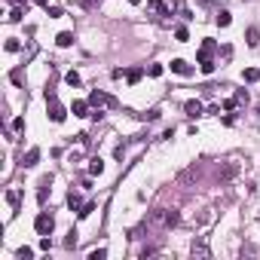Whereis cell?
I'll return each mask as SVG.
<instances>
[{
  "mask_svg": "<svg viewBox=\"0 0 260 260\" xmlns=\"http://www.w3.org/2000/svg\"><path fill=\"white\" fill-rule=\"evenodd\" d=\"M37 160H40V150H37V147H31L28 156H25V165H28V168H31V165H37Z\"/></svg>",
  "mask_w": 260,
  "mask_h": 260,
  "instance_id": "16",
  "label": "cell"
},
{
  "mask_svg": "<svg viewBox=\"0 0 260 260\" xmlns=\"http://www.w3.org/2000/svg\"><path fill=\"white\" fill-rule=\"evenodd\" d=\"M190 254H193V257H202V260H205V257H211V251H208V245H205V242H193Z\"/></svg>",
  "mask_w": 260,
  "mask_h": 260,
  "instance_id": "7",
  "label": "cell"
},
{
  "mask_svg": "<svg viewBox=\"0 0 260 260\" xmlns=\"http://www.w3.org/2000/svg\"><path fill=\"white\" fill-rule=\"evenodd\" d=\"M199 71H202V74H211V71H214L211 52H205V49H199Z\"/></svg>",
  "mask_w": 260,
  "mask_h": 260,
  "instance_id": "4",
  "label": "cell"
},
{
  "mask_svg": "<svg viewBox=\"0 0 260 260\" xmlns=\"http://www.w3.org/2000/svg\"><path fill=\"white\" fill-rule=\"evenodd\" d=\"M74 117H92V114H89V101H74Z\"/></svg>",
  "mask_w": 260,
  "mask_h": 260,
  "instance_id": "10",
  "label": "cell"
},
{
  "mask_svg": "<svg viewBox=\"0 0 260 260\" xmlns=\"http://www.w3.org/2000/svg\"><path fill=\"white\" fill-rule=\"evenodd\" d=\"M156 254H160L156 248H144V251H141V257H144V260H147V257H156Z\"/></svg>",
  "mask_w": 260,
  "mask_h": 260,
  "instance_id": "33",
  "label": "cell"
},
{
  "mask_svg": "<svg viewBox=\"0 0 260 260\" xmlns=\"http://www.w3.org/2000/svg\"><path fill=\"white\" fill-rule=\"evenodd\" d=\"M67 205H71L74 211H80V208H83V199H80V193H74V190H71V196H67Z\"/></svg>",
  "mask_w": 260,
  "mask_h": 260,
  "instance_id": "13",
  "label": "cell"
},
{
  "mask_svg": "<svg viewBox=\"0 0 260 260\" xmlns=\"http://www.w3.org/2000/svg\"><path fill=\"white\" fill-rule=\"evenodd\" d=\"M178 220H180V214H178L175 208H172V211L165 208V227H168V230H172V227H178Z\"/></svg>",
  "mask_w": 260,
  "mask_h": 260,
  "instance_id": "12",
  "label": "cell"
},
{
  "mask_svg": "<svg viewBox=\"0 0 260 260\" xmlns=\"http://www.w3.org/2000/svg\"><path fill=\"white\" fill-rule=\"evenodd\" d=\"M147 223H150V227H165V208H156Z\"/></svg>",
  "mask_w": 260,
  "mask_h": 260,
  "instance_id": "8",
  "label": "cell"
},
{
  "mask_svg": "<svg viewBox=\"0 0 260 260\" xmlns=\"http://www.w3.org/2000/svg\"><path fill=\"white\" fill-rule=\"evenodd\" d=\"M71 43H74V34L61 31V34H59V46H71Z\"/></svg>",
  "mask_w": 260,
  "mask_h": 260,
  "instance_id": "17",
  "label": "cell"
},
{
  "mask_svg": "<svg viewBox=\"0 0 260 260\" xmlns=\"http://www.w3.org/2000/svg\"><path fill=\"white\" fill-rule=\"evenodd\" d=\"M160 13L162 16H175L178 13V0H160Z\"/></svg>",
  "mask_w": 260,
  "mask_h": 260,
  "instance_id": "9",
  "label": "cell"
},
{
  "mask_svg": "<svg viewBox=\"0 0 260 260\" xmlns=\"http://www.w3.org/2000/svg\"><path fill=\"white\" fill-rule=\"evenodd\" d=\"M242 77H245L248 83H254V80H260V71H254V67H245V74H242Z\"/></svg>",
  "mask_w": 260,
  "mask_h": 260,
  "instance_id": "18",
  "label": "cell"
},
{
  "mask_svg": "<svg viewBox=\"0 0 260 260\" xmlns=\"http://www.w3.org/2000/svg\"><path fill=\"white\" fill-rule=\"evenodd\" d=\"M6 52H19V40H16V37L6 40Z\"/></svg>",
  "mask_w": 260,
  "mask_h": 260,
  "instance_id": "31",
  "label": "cell"
},
{
  "mask_svg": "<svg viewBox=\"0 0 260 260\" xmlns=\"http://www.w3.org/2000/svg\"><path fill=\"white\" fill-rule=\"evenodd\" d=\"M31 257H34L31 248H19V260H31Z\"/></svg>",
  "mask_w": 260,
  "mask_h": 260,
  "instance_id": "29",
  "label": "cell"
},
{
  "mask_svg": "<svg viewBox=\"0 0 260 260\" xmlns=\"http://www.w3.org/2000/svg\"><path fill=\"white\" fill-rule=\"evenodd\" d=\"M230 21H233V19H230V13H227V9H220V13H218V25H220V28H227Z\"/></svg>",
  "mask_w": 260,
  "mask_h": 260,
  "instance_id": "19",
  "label": "cell"
},
{
  "mask_svg": "<svg viewBox=\"0 0 260 260\" xmlns=\"http://www.w3.org/2000/svg\"><path fill=\"white\" fill-rule=\"evenodd\" d=\"M129 3H132V6H138V3H141V0H129Z\"/></svg>",
  "mask_w": 260,
  "mask_h": 260,
  "instance_id": "36",
  "label": "cell"
},
{
  "mask_svg": "<svg viewBox=\"0 0 260 260\" xmlns=\"http://www.w3.org/2000/svg\"><path fill=\"white\" fill-rule=\"evenodd\" d=\"M245 37H248V46L254 49L257 43H260V31H257V28H248V34H245Z\"/></svg>",
  "mask_w": 260,
  "mask_h": 260,
  "instance_id": "14",
  "label": "cell"
},
{
  "mask_svg": "<svg viewBox=\"0 0 260 260\" xmlns=\"http://www.w3.org/2000/svg\"><path fill=\"white\" fill-rule=\"evenodd\" d=\"M89 104H95L98 110H101V107H117V98L107 95V92H101V89H92V95H89Z\"/></svg>",
  "mask_w": 260,
  "mask_h": 260,
  "instance_id": "2",
  "label": "cell"
},
{
  "mask_svg": "<svg viewBox=\"0 0 260 260\" xmlns=\"http://www.w3.org/2000/svg\"><path fill=\"white\" fill-rule=\"evenodd\" d=\"M77 245V230H71L67 233V239H64V248H74Z\"/></svg>",
  "mask_w": 260,
  "mask_h": 260,
  "instance_id": "26",
  "label": "cell"
},
{
  "mask_svg": "<svg viewBox=\"0 0 260 260\" xmlns=\"http://www.w3.org/2000/svg\"><path fill=\"white\" fill-rule=\"evenodd\" d=\"M34 230H37L40 236H49V233L55 230V218H52L49 211H40V214H37V220H34Z\"/></svg>",
  "mask_w": 260,
  "mask_h": 260,
  "instance_id": "1",
  "label": "cell"
},
{
  "mask_svg": "<svg viewBox=\"0 0 260 260\" xmlns=\"http://www.w3.org/2000/svg\"><path fill=\"white\" fill-rule=\"evenodd\" d=\"M184 110H187V117H202V101H196V98H190L187 104H184Z\"/></svg>",
  "mask_w": 260,
  "mask_h": 260,
  "instance_id": "5",
  "label": "cell"
},
{
  "mask_svg": "<svg viewBox=\"0 0 260 260\" xmlns=\"http://www.w3.org/2000/svg\"><path fill=\"white\" fill-rule=\"evenodd\" d=\"M233 101H236V104H248V92H245V89H239V92L233 95Z\"/></svg>",
  "mask_w": 260,
  "mask_h": 260,
  "instance_id": "23",
  "label": "cell"
},
{
  "mask_svg": "<svg viewBox=\"0 0 260 260\" xmlns=\"http://www.w3.org/2000/svg\"><path fill=\"white\" fill-rule=\"evenodd\" d=\"M126 77H129V83H138V80H141V77H144V74L138 71V67H135V71H129Z\"/></svg>",
  "mask_w": 260,
  "mask_h": 260,
  "instance_id": "27",
  "label": "cell"
},
{
  "mask_svg": "<svg viewBox=\"0 0 260 260\" xmlns=\"http://www.w3.org/2000/svg\"><path fill=\"white\" fill-rule=\"evenodd\" d=\"M6 202H9V205H13V208H19V202H21V190H6Z\"/></svg>",
  "mask_w": 260,
  "mask_h": 260,
  "instance_id": "11",
  "label": "cell"
},
{
  "mask_svg": "<svg viewBox=\"0 0 260 260\" xmlns=\"http://www.w3.org/2000/svg\"><path fill=\"white\" fill-rule=\"evenodd\" d=\"M147 74H150V77H160L162 67H160V64H150V67H147Z\"/></svg>",
  "mask_w": 260,
  "mask_h": 260,
  "instance_id": "32",
  "label": "cell"
},
{
  "mask_svg": "<svg viewBox=\"0 0 260 260\" xmlns=\"http://www.w3.org/2000/svg\"><path fill=\"white\" fill-rule=\"evenodd\" d=\"M144 120H160V110H147V114H141Z\"/></svg>",
  "mask_w": 260,
  "mask_h": 260,
  "instance_id": "34",
  "label": "cell"
},
{
  "mask_svg": "<svg viewBox=\"0 0 260 260\" xmlns=\"http://www.w3.org/2000/svg\"><path fill=\"white\" fill-rule=\"evenodd\" d=\"M49 104H52V107H49V120H52V122H64L67 110H64V107H61V104H59V101H55V98L49 101Z\"/></svg>",
  "mask_w": 260,
  "mask_h": 260,
  "instance_id": "3",
  "label": "cell"
},
{
  "mask_svg": "<svg viewBox=\"0 0 260 260\" xmlns=\"http://www.w3.org/2000/svg\"><path fill=\"white\" fill-rule=\"evenodd\" d=\"M64 80L71 83V86H80V74H77V71H67V77H64Z\"/></svg>",
  "mask_w": 260,
  "mask_h": 260,
  "instance_id": "24",
  "label": "cell"
},
{
  "mask_svg": "<svg viewBox=\"0 0 260 260\" xmlns=\"http://www.w3.org/2000/svg\"><path fill=\"white\" fill-rule=\"evenodd\" d=\"M233 175H236V165H227V168H223V172H220V178H223V180H230Z\"/></svg>",
  "mask_w": 260,
  "mask_h": 260,
  "instance_id": "28",
  "label": "cell"
},
{
  "mask_svg": "<svg viewBox=\"0 0 260 260\" xmlns=\"http://www.w3.org/2000/svg\"><path fill=\"white\" fill-rule=\"evenodd\" d=\"M95 211V205H92V202H86V205L80 208V211H77V214H80V218H89V214H92Z\"/></svg>",
  "mask_w": 260,
  "mask_h": 260,
  "instance_id": "25",
  "label": "cell"
},
{
  "mask_svg": "<svg viewBox=\"0 0 260 260\" xmlns=\"http://www.w3.org/2000/svg\"><path fill=\"white\" fill-rule=\"evenodd\" d=\"M172 71L180 74V77H190V74H193V67H190L184 59H175V61H172Z\"/></svg>",
  "mask_w": 260,
  "mask_h": 260,
  "instance_id": "6",
  "label": "cell"
},
{
  "mask_svg": "<svg viewBox=\"0 0 260 260\" xmlns=\"http://www.w3.org/2000/svg\"><path fill=\"white\" fill-rule=\"evenodd\" d=\"M101 172H104V162H101L98 156H95V160H89V175H101Z\"/></svg>",
  "mask_w": 260,
  "mask_h": 260,
  "instance_id": "15",
  "label": "cell"
},
{
  "mask_svg": "<svg viewBox=\"0 0 260 260\" xmlns=\"http://www.w3.org/2000/svg\"><path fill=\"white\" fill-rule=\"evenodd\" d=\"M21 16H25V9H21V6H13V13H9V21L16 25V21H21Z\"/></svg>",
  "mask_w": 260,
  "mask_h": 260,
  "instance_id": "21",
  "label": "cell"
},
{
  "mask_svg": "<svg viewBox=\"0 0 260 260\" xmlns=\"http://www.w3.org/2000/svg\"><path fill=\"white\" fill-rule=\"evenodd\" d=\"M43 6H46V13H49V16H61V6L49 3V0H43Z\"/></svg>",
  "mask_w": 260,
  "mask_h": 260,
  "instance_id": "22",
  "label": "cell"
},
{
  "mask_svg": "<svg viewBox=\"0 0 260 260\" xmlns=\"http://www.w3.org/2000/svg\"><path fill=\"white\" fill-rule=\"evenodd\" d=\"M175 37L184 43V40H190V34H187V28H178V31H175Z\"/></svg>",
  "mask_w": 260,
  "mask_h": 260,
  "instance_id": "30",
  "label": "cell"
},
{
  "mask_svg": "<svg viewBox=\"0 0 260 260\" xmlns=\"http://www.w3.org/2000/svg\"><path fill=\"white\" fill-rule=\"evenodd\" d=\"M107 257V248H95V251H89V260H104Z\"/></svg>",
  "mask_w": 260,
  "mask_h": 260,
  "instance_id": "20",
  "label": "cell"
},
{
  "mask_svg": "<svg viewBox=\"0 0 260 260\" xmlns=\"http://www.w3.org/2000/svg\"><path fill=\"white\" fill-rule=\"evenodd\" d=\"M13 6H25V0H13Z\"/></svg>",
  "mask_w": 260,
  "mask_h": 260,
  "instance_id": "35",
  "label": "cell"
}]
</instances>
